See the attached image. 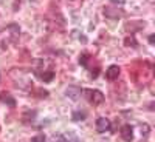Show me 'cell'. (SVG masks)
Returning <instances> with one entry per match:
<instances>
[{"label":"cell","mask_w":155,"mask_h":142,"mask_svg":"<svg viewBox=\"0 0 155 142\" xmlns=\"http://www.w3.org/2000/svg\"><path fill=\"white\" fill-rule=\"evenodd\" d=\"M141 131H144L143 134H147V131H149V127H147V125H141Z\"/></svg>","instance_id":"obj_13"},{"label":"cell","mask_w":155,"mask_h":142,"mask_svg":"<svg viewBox=\"0 0 155 142\" xmlns=\"http://www.w3.org/2000/svg\"><path fill=\"white\" fill-rule=\"evenodd\" d=\"M82 93L85 94L87 100L95 107L101 105L102 102H104V94H102L101 91H98V90H82Z\"/></svg>","instance_id":"obj_1"},{"label":"cell","mask_w":155,"mask_h":142,"mask_svg":"<svg viewBox=\"0 0 155 142\" xmlns=\"http://www.w3.org/2000/svg\"><path fill=\"white\" fill-rule=\"evenodd\" d=\"M51 142H68V139L64 134H54L53 137H51Z\"/></svg>","instance_id":"obj_7"},{"label":"cell","mask_w":155,"mask_h":142,"mask_svg":"<svg viewBox=\"0 0 155 142\" xmlns=\"http://www.w3.org/2000/svg\"><path fill=\"white\" fill-rule=\"evenodd\" d=\"M121 137L126 142H132V139H134V128L130 125H123V128H121Z\"/></svg>","instance_id":"obj_4"},{"label":"cell","mask_w":155,"mask_h":142,"mask_svg":"<svg viewBox=\"0 0 155 142\" xmlns=\"http://www.w3.org/2000/svg\"><path fill=\"white\" fill-rule=\"evenodd\" d=\"M53 77H54V71H47V73L42 74V80L50 82V80H53Z\"/></svg>","instance_id":"obj_6"},{"label":"cell","mask_w":155,"mask_h":142,"mask_svg":"<svg viewBox=\"0 0 155 142\" xmlns=\"http://www.w3.org/2000/svg\"><path fill=\"white\" fill-rule=\"evenodd\" d=\"M3 100L6 102V104H8L9 107H14V105H16V100H14V99H12L11 96H8V94H5V97H3Z\"/></svg>","instance_id":"obj_9"},{"label":"cell","mask_w":155,"mask_h":142,"mask_svg":"<svg viewBox=\"0 0 155 142\" xmlns=\"http://www.w3.org/2000/svg\"><path fill=\"white\" fill-rule=\"evenodd\" d=\"M96 130L99 133H106L107 130H110V121L106 118H99L96 121Z\"/></svg>","instance_id":"obj_3"},{"label":"cell","mask_w":155,"mask_h":142,"mask_svg":"<svg viewBox=\"0 0 155 142\" xmlns=\"http://www.w3.org/2000/svg\"><path fill=\"white\" fill-rule=\"evenodd\" d=\"M120 67L118 65H112L109 67V70L106 71V77L109 80H115V79H118V76H120Z\"/></svg>","instance_id":"obj_5"},{"label":"cell","mask_w":155,"mask_h":142,"mask_svg":"<svg viewBox=\"0 0 155 142\" xmlns=\"http://www.w3.org/2000/svg\"><path fill=\"white\" fill-rule=\"evenodd\" d=\"M87 60H88V54H82L79 57V63H81V65H84V67H87Z\"/></svg>","instance_id":"obj_11"},{"label":"cell","mask_w":155,"mask_h":142,"mask_svg":"<svg viewBox=\"0 0 155 142\" xmlns=\"http://www.w3.org/2000/svg\"><path fill=\"white\" fill-rule=\"evenodd\" d=\"M124 45L126 46H137V42H135V39L134 37H126V40H124Z\"/></svg>","instance_id":"obj_8"},{"label":"cell","mask_w":155,"mask_h":142,"mask_svg":"<svg viewBox=\"0 0 155 142\" xmlns=\"http://www.w3.org/2000/svg\"><path fill=\"white\" fill-rule=\"evenodd\" d=\"M31 142H45V136L44 134H37L31 139Z\"/></svg>","instance_id":"obj_10"},{"label":"cell","mask_w":155,"mask_h":142,"mask_svg":"<svg viewBox=\"0 0 155 142\" xmlns=\"http://www.w3.org/2000/svg\"><path fill=\"white\" fill-rule=\"evenodd\" d=\"M85 118V113H74L73 114V121H79V119H84Z\"/></svg>","instance_id":"obj_12"},{"label":"cell","mask_w":155,"mask_h":142,"mask_svg":"<svg viewBox=\"0 0 155 142\" xmlns=\"http://www.w3.org/2000/svg\"><path fill=\"white\" fill-rule=\"evenodd\" d=\"M149 42H150V43H153V42H155V37H153V36H150V37H149Z\"/></svg>","instance_id":"obj_14"},{"label":"cell","mask_w":155,"mask_h":142,"mask_svg":"<svg viewBox=\"0 0 155 142\" xmlns=\"http://www.w3.org/2000/svg\"><path fill=\"white\" fill-rule=\"evenodd\" d=\"M81 93H82V90L79 87H76V85H70L65 90V96L70 97L71 100H78V99H79V96H81Z\"/></svg>","instance_id":"obj_2"},{"label":"cell","mask_w":155,"mask_h":142,"mask_svg":"<svg viewBox=\"0 0 155 142\" xmlns=\"http://www.w3.org/2000/svg\"><path fill=\"white\" fill-rule=\"evenodd\" d=\"M112 2H113V3H123L124 0H112Z\"/></svg>","instance_id":"obj_15"}]
</instances>
